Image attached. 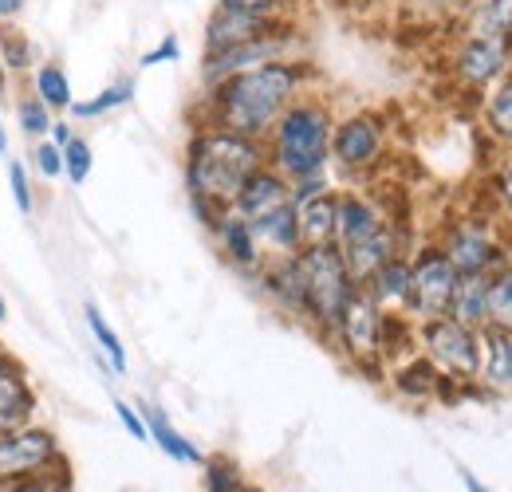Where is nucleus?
Wrapping results in <instances>:
<instances>
[{
  "mask_svg": "<svg viewBox=\"0 0 512 492\" xmlns=\"http://www.w3.org/2000/svg\"><path fill=\"white\" fill-rule=\"evenodd\" d=\"M130 99H134V79L123 75V79H115L111 87H103L99 95H91V99H75V103L67 107V115H71V119H103V115L127 107Z\"/></svg>",
  "mask_w": 512,
  "mask_h": 492,
  "instance_id": "nucleus-27",
  "label": "nucleus"
},
{
  "mask_svg": "<svg viewBox=\"0 0 512 492\" xmlns=\"http://www.w3.org/2000/svg\"><path fill=\"white\" fill-rule=\"evenodd\" d=\"M331 130H335V115H331L327 99L304 91L300 99H292L284 107V115L272 123L268 138H264L268 166L280 170L288 182L327 174V166H331Z\"/></svg>",
  "mask_w": 512,
  "mask_h": 492,
  "instance_id": "nucleus-3",
  "label": "nucleus"
},
{
  "mask_svg": "<svg viewBox=\"0 0 512 492\" xmlns=\"http://www.w3.org/2000/svg\"><path fill=\"white\" fill-rule=\"evenodd\" d=\"M481 115H485V126H489V134H493V138L512 142V71L509 75H501V79L485 91Z\"/></svg>",
  "mask_w": 512,
  "mask_h": 492,
  "instance_id": "nucleus-28",
  "label": "nucleus"
},
{
  "mask_svg": "<svg viewBox=\"0 0 512 492\" xmlns=\"http://www.w3.org/2000/svg\"><path fill=\"white\" fill-rule=\"evenodd\" d=\"M461 481H465V489H469V492H489L481 481H477V477H473V473H465V469H461Z\"/></svg>",
  "mask_w": 512,
  "mask_h": 492,
  "instance_id": "nucleus-47",
  "label": "nucleus"
},
{
  "mask_svg": "<svg viewBox=\"0 0 512 492\" xmlns=\"http://www.w3.org/2000/svg\"><path fill=\"white\" fill-rule=\"evenodd\" d=\"M32 95H36L52 115H64L67 107L75 103V91H71L67 71L52 60H44L32 67Z\"/></svg>",
  "mask_w": 512,
  "mask_h": 492,
  "instance_id": "nucleus-26",
  "label": "nucleus"
},
{
  "mask_svg": "<svg viewBox=\"0 0 512 492\" xmlns=\"http://www.w3.org/2000/svg\"><path fill=\"white\" fill-rule=\"evenodd\" d=\"M260 166H268L260 138H245L221 126H193L190 146H186V193L205 229L217 221V213L233 205L241 185Z\"/></svg>",
  "mask_w": 512,
  "mask_h": 492,
  "instance_id": "nucleus-2",
  "label": "nucleus"
},
{
  "mask_svg": "<svg viewBox=\"0 0 512 492\" xmlns=\"http://www.w3.org/2000/svg\"><path fill=\"white\" fill-rule=\"evenodd\" d=\"M316 79V67L300 56L292 60L260 63L253 71H241L201 95L197 126H221L245 138H268L272 123L284 115L292 99H300Z\"/></svg>",
  "mask_w": 512,
  "mask_h": 492,
  "instance_id": "nucleus-1",
  "label": "nucleus"
},
{
  "mask_svg": "<svg viewBox=\"0 0 512 492\" xmlns=\"http://www.w3.org/2000/svg\"><path fill=\"white\" fill-rule=\"evenodd\" d=\"M453 288H457V268L446 260V252L438 245L418 248L410 256V304H406V315L414 323L446 315Z\"/></svg>",
  "mask_w": 512,
  "mask_h": 492,
  "instance_id": "nucleus-9",
  "label": "nucleus"
},
{
  "mask_svg": "<svg viewBox=\"0 0 512 492\" xmlns=\"http://www.w3.org/2000/svg\"><path fill=\"white\" fill-rule=\"evenodd\" d=\"M473 0H402V16L406 20H422L430 28H457V20L465 16Z\"/></svg>",
  "mask_w": 512,
  "mask_h": 492,
  "instance_id": "nucleus-29",
  "label": "nucleus"
},
{
  "mask_svg": "<svg viewBox=\"0 0 512 492\" xmlns=\"http://www.w3.org/2000/svg\"><path fill=\"white\" fill-rule=\"evenodd\" d=\"M142 422H146V433H150V441L166 453V457H174V461H182V465H205V457L197 453V445L186 441L182 433L170 426V418L158 410V406H142Z\"/></svg>",
  "mask_w": 512,
  "mask_h": 492,
  "instance_id": "nucleus-25",
  "label": "nucleus"
},
{
  "mask_svg": "<svg viewBox=\"0 0 512 492\" xmlns=\"http://www.w3.org/2000/svg\"><path fill=\"white\" fill-rule=\"evenodd\" d=\"M48 138H52V142H56V146L64 150L67 142L75 138V126L67 123V119H52V126H48Z\"/></svg>",
  "mask_w": 512,
  "mask_h": 492,
  "instance_id": "nucleus-44",
  "label": "nucleus"
},
{
  "mask_svg": "<svg viewBox=\"0 0 512 492\" xmlns=\"http://www.w3.org/2000/svg\"><path fill=\"white\" fill-rule=\"evenodd\" d=\"M4 492H67L64 477H28V481H16Z\"/></svg>",
  "mask_w": 512,
  "mask_h": 492,
  "instance_id": "nucleus-42",
  "label": "nucleus"
},
{
  "mask_svg": "<svg viewBox=\"0 0 512 492\" xmlns=\"http://www.w3.org/2000/svg\"><path fill=\"white\" fill-rule=\"evenodd\" d=\"M512 28V0H473L465 8V16L457 20L453 32L465 36H489V40H505Z\"/></svg>",
  "mask_w": 512,
  "mask_h": 492,
  "instance_id": "nucleus-24",
  "label": "nucleus"
},
{
  "mask_svg": "<svg viewBox=\"0 0 512 492\" xmlns=\"http://www.w3.org/2000/svg\"><path fill=\"white\" fill-rule=\"evenodd\" d=\"M83 315H87V327H91V335H95L99 351L107 355L111 370H115V374H127V347H123V339L115 335V327L103 319V311L95 308V304H87V308H83Z\"/></svg>",
  "mask_w": 512,
  "mask_h": 492,
  "instance_id": "nucleus-31",
  "label": "nucleus"
},
{
  "mask_svg": "<svg viewBox=\"0 0 512 492\" xmlns=\"http://www.w3.org/2000/svg\"><path fill=\"white\" fill-rule=\"evenodd\" d=\"M178 60H182V44H178V36H162L150 52H142L138 67H158V63H178Z\"/></svg>",
  "mask_w": 512,
  "mask_h": 492,
  "instance_id": "nucleus-39",
  "label": "nucleus"
},
{
  "mask_svg": "<svg viewBox=\"0 0 512 492\" xmlns=\"http://www.w3.org/2000/svg\"><path fill=\"white\" fill-rule=\"evenodd\" d=\"M260 288L276 300V308H284L288 315L304 319L308 323V300H304V276H300V264H296V252L292 256H268L260 264Z\"/></svg>",
  "mask_w": 512,
  "mask_h": 492,
  "instance_id": "nucleus-15",
  "label": "nucleus"
},
{
  "mask_svg": "<svg viewBox=\"0 0 512 492\" xmlns=\"http://www.w3.org/2000/svg\"><path fill=\"white\" fill-rule=\"evenodd\" d=\"M8 185H12V201H16V209L24 213V217H32V209H36V197H32V185H28V170H24V162H8Z\"/></svg>",
  "mask_w": 512,
  "mask_h": 492,
  "instance_id": "nucleus-38",
  "label": "nucleus"
},
{
  "mask_svg": "<svg viewBox=\"0 0 512 492\" xmlns=\"http://www.w3.org/2000/svg\"><path fill=\"white\" fill-rule=\"evenodd\" d=\"M300 52V20L288 16L280 20L272 32L245 40V44H233V48H221V52H201V87H217L241 71H253L260 63L272 60H292Z\"/></svg>",
  "mask_w": 512,
  "mask_h": 492,
  "instance_id": "nucleus-5",
  "label": "nucleus"
},
{
  "mask_svg": "<svg viewBox=\"0 0 512 492\" xmlns=\"http://www.w3.org/2000/svg\"><path fill=\"white\" fill-rule=\"evenodd\" d=\"M52 119H56V115H52V111H48V107H44L36 95L16 99V126H20L28 138H36V142H40V138H48V126H52Z\"/></svg>",
  "mask_w": 512,
  "mask_h": 492,
  "instance_id": "nucleus-34",
  "label": "nucleus"
},
{
  "mask_svg": "<svg viewBox=\"0 0 512 492\" xmlns=\"http://www.w3.org/2000/svg\"><path fill=\"white\" fill-rule=\"evenodd\" d=\"M489 327L512 331V264L489 276Z\"/></svg>",
  "mask_w": 512,
  "mask_h": 492,
  "instance_id": "nucleus-32",
  "label": "nucleus"
},
{
  "mask_svg": "<svg viewBox=\"0 0 512 492\" xmlns=\"http://www.w3.org/2000/svg\"><path fill=\"white\" fill-rule=\"evenodd\" d=\"M390 217L383 213V205L359 189H347L339 193V205H335V248H351L359 241H371L379 237Z\"/></svg>",
  "mask_w": 512,
  "mask_h": 492,
  "instance_id": "nucleus-13",
  "label": "nucleus"
},
{
  "mask_svg": "<svg viewBox=\"0 0 512 492\" xmlns=\"http://www.w3.org/2000/svg\"><path fill=\"white\" fill-rule=\"evenodd\" d=\"M217 4L237 8V12H253V16H296V12H288L284 0H217Z\"/></svg>",
  "mask_w": 512,
  "mask_h": 492,
  "instance_id": "nucleus-40",
  "label": "nucleus"
},
{
  "mask_svg": "<svg viewBox=\"0 0 512 492\" xmlns=\"http://www.w3.org/2000/svg\"><path fill=\"white\" fill-rule=\"evenodd\" d=\"M91 166H95V154H91V142L83 134H75L64 146V174L71 185H83L91 178Z\"/></svg>",
  "mask_w": 512,
  "mask_h": 492,
  "instance_id": "nucleus-35",
  "label": "nucleus"
},
{
  "mask_svg": "<svg viewBox=\"0 0 512 492\" xmlns=\"http://www.w3.org/2000/svg\"><path fill=\"white\" fill-rule=\"evenodd\" d=\"M493 197H497V205L512 217V166L501 170V174H493Z\"/></svg>",
  "mask_w": 512,
  "mask_h": 492,
  "instance_id": "nucleus-43",
  "label": "nucleus"
},
{
  "mask_svg": "<svg viewBox=\"0 0 512 492\" xmlns=\"http://www.w3.org/2000/svg\"><path fill=\"white\" fill-rule=\"evenodd\" d=\"M8 79H12V75H8V67H4V60H0V95L8 91Z\"/></svg>",
  "mask_w": 512,
  "mask_h": 492,
  "instance_id": "nucleus-49",
  "label": "nucleus"
},
{
  "mask_svg": "<svg viewBox=\"0 0 512 492\" xmlns=\"http://www.w3.org/2000/svg\"><path fill=\"white\" fill-rule=\"evenodd\" d=\"M8 319V304H4V296H0V323Z\"/></svg>",
  "mask_w": 512,
  "mask_h": 492,
  "instance_id": "nucleus-51",
  "label": "nucleus"
},
{
  "mask_svg": "<svg viewBox=\"0 0 512 492\" xmlns=\"http://www.w3.org/2000/svg\"><path fill=\"white\" fill-rule=\"evenodd\" d=\"M394 386L402 394H410V398H430V394H438L442 374H438V367L426 355H414L410 363H402V367L394 370Z\"/></svg>",
  "mask_w": 512,
  "mask_h": 492,
  "instance_id": "nucleus-30",
  "label": "nucleus"
},
{
  "mask_svg": "<svg viewBox=\"0 0 512 492\" xmlns=\"http://www.w3.org/2000/svg\"><path fill=\"white\" fill-rule=\"evenodd\" d=\"M438 248L446 252V260L457 268V276H493L497 268L509 264V245L493 237V229L481 217H465L453 221Z\"/></svg>",
  "mask_w": 512,
  "mask_h": 492,
  "instance_id": "nucleus-8",
  "label": "nucleus"
},
{
  "mask_svg": "<svg viewBox=\"0 0 512 492\" xmlns=\"http://www.w3.org/2000/svg\"><path fill=\"white\" fill-rule=\"evenodd\" d=\"M24 8H28V0H0V24H16Z\"/></svg>",
  "mask_w": 512,
  "mask_h": 492,
  "instance_id": "nucleus-45",
  "label": "nucleus"
},
{
  "mask_svg": "<svg viewBox=\"0 0 512 492\" xmlns=\"http://www.w3.org/2000/svg\"><path fill=\"white\" fill-rule=\"evenodd\" d=\"M0 60L8 67V75H20L36 63V52H32V40L24 32H16V24H0Z\"/></svg>",
  "mask_w": 512,
  "mask_h": 492,
  "instance_id": "nucleus-33",
  "label": "nucleus"
},
{
  "mask_svg": "<svg viewBox=\"0 0 512 492\" xmlns=\"http://www.w3.org/2000/svg\"><path fill=\"white\" fill-rule=\"evenodd\" d=\"M296 264H300V276H304V300H308V323L320 331V335H335V323L347 308L351 292L359 288L339 256L335 245H304L296 252Z\"/></svg>",
  "mask_w": 512,
  "mask_h": 492,
  "instance_id": "nucleus-4",
  "label": "nucleus"
},
{
  "mask_svg": "<svg viewBox=\"0 0 512 492\" xmlns=\"http://www.w3.org/2000/svg\"><path fill=\"white\" fill-rule=\"evenodd\" d=\"M56 461H60V441L52 430L28 422V426L0 433V489L28 481V477H40Z\"/></svg>",
  "mask_w": 512,
  "mask_h": 492,
  "instance_id": "nucleus-12",
  "label": "nucleus"
},
{
  "mask_svg": "<svg viewBox=\"0 0 512 492\" xmlns=\"http://www.w3.org/2000/svg\"><path fill=\"white\" fill-rule=\"evenodd\" d=\"M449 75L457 87L465 91H489L501 75L512 71V56L505 48V40H489V36H465L457 32L453 36V48H449Z\"/></svg>",
  "mask_w": 512,
  "mask_h": 492,
  "instance_id": "nucleus-11",
  "label": "nucleus"
},
{
  "mask_svg": "<svg viewBox=\"0 0 512 492\" xmlns=\"http://www.w3.org/2000/svg\"><path fill=\"white\" fill-rule=\"evenodd\" d=\"M249 225H253V237L264 256H292V252H300V225H296L292 201L272 209V213H264V217H256Z\"/></svg>",
  "mask_w": 512,
  "mask_h": 492,
  "instance_id": "nucleus-22",
  "label": "nucleus"
},
{
  "mask_svg": "<svg viewBox=\"0 0 512 492\" xmlns=\"http://www.w3.org/2000/svg\"><path fill=\"white\" fill-rule=\"evenodd\" d=\"M449 319H457L461 327H489V276H457L453 300H449Z\"/></svg>",
  "mask_w": 512,
  "mask_h": 492,
  "instance_id": "nucleus-23",
  "label": "nucleus"
},
{
  "mask_svg": "<svg viewBox=\"0 0 512 492\" xmlns=\"http://www.w3.org/2000/svg\"><path fill=\"white\" fill-rule=\"evenodd\" d=\"M505 48H509V56H512V28L505 32Z\"/></svg>",
  "mask_w": 512,
  "mask_h": 492,
  "instance_id": "nucleus-52",
  "label": "nucleus"
},
{
  "mask_svg": "<svg viewBox=\"0 0 512 492\" xmlns=\"http://www.w3.org/2000/svg\"><path fill=\"white\" fill-rule=\"evenodd\" d=\"M115 414H119L123 430H127L134 441H150V433H146V422H142V410H134L130 402H115Z\"/></svg>",
  "mask_w": 512,
  "mask_h": 492,
  "instance_id": "nucleus-41",
  "label": "nucleus"
},
{
  "mask_svg": "<svg viewBox=\"0 0 512 492\" xmlns=\"http://www.w3.org/2000/svg\"><path fill=\"white\" fill-rule=\"evenodd\" d=\"M280 20H288V16H253V12H237V8L217 4V8L209 12V20H205L201 52H221V48H233V44L256 40V36L272 32Z\"/></svg>",
  "mask_w": 512,
  "mask_h": 492,
  "instance_id": "nucleus-14",
  "label": "nucleus"
},
{
  "mask_svg": "<svg viewBox=\"0 0 512 492\" xmlns=\"http://www.w3.org/2000/svg\"><path fill=\"white\" fill-rule=\"evenodd\" d=\"M359 288H367V296L383 311L406 315V304H410V256H402V252L390 256L383 268L367 284H359Z\"/></svg>",
  "mask_w": 512,
  "mask_h": 492,
  "instance_id": "nucleus-21",
  "label": "nucleus"
},
{
  "mask_svg": "<svg viewBox=\"0 0 512 492\" xmlns=\"http://www.w3.org/2000/svg\"><path fill=\"white\" fill-rule=\"evenodd\" d=\"M32 166H36V174H40L44 182H52V178L64 174V150H60L52 138H40L36 150H32Z\"/></svg>",
  "mask_w": 512,
  "mask_h": 492,
  "instance_id": "nucleus-37",
  "label": "nucleus"
},
{
  "mask_svg": "<svg viewBox=\"0 0 512 492\" xmlns=\"http://www.w3.org/2000/svg\"><path fill=\"white\" fill-rule=\"evenodd\" d=\"M205 492H249V485L233 461L213 457V461H205Z\"/></svg>",
  "mask_w": 512,
  "mask_h": 492,
  "instance_id": "nucleus-36",
  "label": "nucleus"
},
{
  "mask_svg": "<svg viewBox=\"0 0 512 492\" xmlns=\"http://www.w3.org/2000/svg\"><path fill=\"white\" fill-rule=\"evenodd\" d=\"M292 201V182L280 174V170H272V166H260L249 182L241 185V193L233 197V213L237 217H245V221H256V217H264V213H272V209H280V205H288Z\"/></svg>",
  "mask_w": 512,
  "mask_h": 492,
  "instance_id": "nucleus-16",
  "label": "nucleus"
},
{
  "mask_svg": "<svg viewBox=\"0 0 512 492\" xmlns=\"http://www.w3.org/2000/svg\"><path fill=\"white\" fill-rule=\"evenodd\" d=\"M383 319L386 311L367 296V288H355L347 308L335 323V343L343 347V355L355 363L359 370H375L383 363Z\"/></svg>",
  "mask_w": 512,
  "mask_h": 492,
  "instance_id": "nucleus-7",
  "label": "nucleus"
},
{
  "mask_svg": "<svg viewBox=\"0 0 512 492\" xmlns=\"http://www.w3.org/2000/svg\"><path fill=\"white\" fill-rule=\"evenodd\" d=\"M343 8H351V12H371V8H379L386 0H339Z\"/></svg>",
  "mask_w": 512,
  "mask_h": 492,
  "instance_id": "nucleus-46",
  "label": "nucleus"
},
{
  "mask_svg": "<svg viewBox=\"0 0 512 492\" xmlns=\"http://www.w3.org/2000/svg\"><path fill=\"white\" fill-rule=\"evenodd\" d=\"M335 205H339V189H320V193L292 205L296 225H300V248L335 245Z\"/></svg>",
  "mask_w": 512,
  "mask_h": 492,
  "instance_id": "nucleus-20",
  "label": "nucleus"
},
{
  "mask_svg": "<svg viewBox=\"0 0 512 492\" xmlns=\"http://www.w3.org/2000/svg\"><path fill=\"white\" fill-rule=\"evenodd\" d=\"M485 390L501 394L512 386V331L481 327L477 331V378Z\"/></svg>",
  "mask_w": 512,
  "mask_h": 492,
  "instance_id": "nucleus-18",
  "label": "nucleus"
},
{
  "mask_svg": "<svg viewBox=\"0 0 512 492\" xmlns=\"http://www.w3.org/2000/svg\"><path fill=\"white\" fill-rule=\"evenodd\" d=\"M414 347H418V355H426L438 367V374H446L453 382L477 378V331L461 327L449 315L414 323Z\"/></svg>",
  "mask_w": 512,
  "mask_h": 492,
  "instance_id": "nucleus-6",
  "label": "nucleus"
},
{
  "mask_svg": "<svg viewBox=\"0 0 512 492\" xmlns=\"http://www.w3.org/2000/svg\"><path fill=\"white\" fill-rule=\"evenodd\" d=\"M0 154H8V126H4V115H0Z\"/></svg>",
  "mask_w": 512,
  "mask_h": 492,
  "instance_id": "nucleus-48",
  "label": "nucleus"
},
{
  "mask_svg": "<svg viewBox=\"0 0 512 492\" xmlns=\"http://www.w3.org/2000/svg\"><path fill=\"white\" fill-rule=\"evenodd\" d=\"M284 4H288V12H296V8H300V4H308V0H284Z\"/></svg>",
  "mask_w": 512,
  "mask_h": 492,
  "instance_id": "nucleus-50",
  "label": "nucleus"
},
{
  "mask_svg": "<svg viewBox=\"0 0 512 492\" xmlns=\"http://www.w3.org/2000/svg\"><path fill=\"white\" fill-rule=\"evenodd\" d=\"M386 154V123L375 111H355L347 119H335L331 130V162L343 174H367Z\"/></svg>",
  "mask_w": 512,
  "mask_h": 492,
  "instance_id": "nucleus-10",
  "label": "nucleus"
},
{
  "mask_svg": "<svg viewBox=\"0 0 512 492\" xmlns=\"http://www.w3.org/2000/svg\"><path fill=\"white\" fill-rule=\"evenodd\" d=\"M209 233L217 237V248L225 252V260L233 264V268H241V272H260V264L268 260L260 245H256L253 237V225L245 221V217H237L233 209H225V213H217V221L209 225Z\"/></svg>",
  "mask_w": 512,
  "mask_h": 492,
  "instance_id": "nucleus-17",
  "label": "nucleus"
},
{
  "mask_svg": "<svg viewBox=\"0 0 512 492\" xmlns=\"http://www.w3.org/2000/svg\"><path fill=\"white\" fill-rule=\"evenodd\" d=\"M32 410H36V394L28 386V374L12 355L0 351V433L28 426Z\"/></svg>",
  "mask_w": 512,
  "mask_h": 492,
  "instance_id": "nucleus-19",
  "label": "nucleus"
}]
</instances>
